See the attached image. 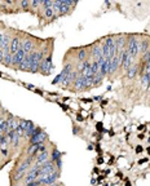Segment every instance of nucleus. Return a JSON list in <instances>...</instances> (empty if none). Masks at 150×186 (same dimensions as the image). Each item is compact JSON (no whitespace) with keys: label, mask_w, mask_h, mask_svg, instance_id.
Masks as SVG:
<instances>
[{"label":"nucleus","mask_w":150,"mask_h":186,"mask_svg":"<svg viewBox=\"0 0 150 186\" xmlns=\"http://www.w3.org/2000/svg\"><path fill=\"white\" fill-rule=\"evenodd\" d=\"M127 52L130 53L131 57L137 58V56L140 54V40L136 35H130L127 40Z\"/></svg>","instance_id":"1"},{"label":"nucleus","mask_w":150,"mask_h":186,"mask_svg":"<svg viewBox=\"0 0 150 186\" xmlns=\"http://www.w3.org/2000/svg\"><path fill=\"white\" fill-rule=\"evenodd\" d=\"M20 5H21V7H22V8H25V9H27V8H28V7H30V3H28V1H26V0H23V1H21V3H20Z\"/></svg>","instance_id":"27"},{"label":"nucleus","mask_w":150,"mask_h":186,"mask_svg":"<svg viewBox=\"0 0 150 186\" xmlns=\"http://www.w3.org/2000/svg\"><path fill=\"white\" fill-rule=\"evenodd\" d=\"M74 88L76 89V91H83V89H85V84H84V76L83 75H78V78L74 80Z\"/></svg>","instance_id":"11"},{"label":"nucleus","mask_w":150,"mask_h":186,"mask_svg":"<svg viewBox=\"0 0 150 186\" xmlns=\"http://www.w3.org/2000/svg\"><path fill=\"white\" fill-rule=\"evenodd\" d=\"M137 73H138V66L135 63V65H132L130 69L127 70V78L128 79H133V78L137 75Z\"/></svg>","instance_id":"14"},{"label":"nucleus","mask_w":150,"mask_h":186,"mask_svg":"<svg viewBox=\"0 0 150 186\" xmlns=\"http://www.w3.org/2000/svg\"><path fill=\"white\" fill-rule=\"evenodd\" d=\"M88 54H89V52H88L87 48H80L79 51H78V61H80V62H84V61L87 60Z\"/></svg>","instance_id":"15"},{"label":"nucleus","mask_w":150,"mask_h":186,"mask_svg":"<svg viewBox=\"0 0 150 186\" xmlns=\"http://www.w3.org/2000/svg\"><path fill=\"white\" fill-rule=\"evenodd\" d=\"M0 153H1V156H4V158L8 156V149L7 147H0Z\"/></svg>","instance_id":"26"},{"label":"nucleus","mask_w":150,"mask_h":186,"mask_svg":"<svg viewBox=\"0 0 150 186\" xmlns=\"http://www.w3.org/2000/svg\"><path fill=\"white\" fill-rule=\"evenodd\" d=\"M42 7L44 9L52 8V7H53V1H51V0H44V1H42Z\"/></svg>","instance_id":"23"},{"label":"nucleus","mask_w":150,"mask_h":186,"mask_svg":"<svg viewBox=\"0 0 150 186\" xmlns=\"http://www.w3.org/2000/svg\"><path fill=\"white\" fill-rule=\"evenodd\" d=\"M21 40H22V39H21L20 36H17V35L12 38L10 45H9V51H10V53H12V56L16 54V53L21 49Z\"/></svg>","instance_id":"5"},{"label":"nucleus","mask_w":150,"mask_h":186,"mask_svg":"<svg viewBox=\"0 0 150 186\" xmlns=\"http://www.w3.org/2000/svg\"><path fill=\"white\" fill-rule=\"evenodd\" d=\"M30 7L31 8H39V7H42V1H31Z\"/></svg>","instance_id":"25"},{"label":"nucleus","mask_w":150,"mask_h":186,"mask_svg":"<svg viewBox=\"0 0 150 186\" xmlns=\"http://www.w3.org/2000/svg\"><path fill=\"white\" fill-rule=\"evenodd\" d=\"M89 54L93 57V60H96V61L102 60L103 56H102V51H101V43H96V44L92 45Z\"/></svg>","instance_id":"3"},{"label":"nucleus","mask_w":150,"mask_h":186,"mask_svg":"<svg viewBox=\"0 0 150 186\" xmlns=\"http://www.w3.org/2000/svg\"><path fill=\"white\" fill-rule=\"evenodd\" d=\"M149 48H150V41L148 38H144L142 40H140V54L141 56H144L149 51Z\"/></svg>","instance_id":"12"},{"label":"nucleus","mask_w":150,"mask_h":186,"mask_svg":"<svg viewBox=\"0 0 150 186\" xmlns=\"http://www.w3.org/2000/svg\"><path fill=\"white\" fill-rule=\"evenodd\" d=\"M7 120H8V127H9V131H16V128L18 127V123H20V121H17L13 116H9Z\"/></svg>","instance_id":"18"},{"label":"nucleus","mask_w":150,"mask_h":186,"mask_svg":"<svg viewBox=\"0 0 150 186\" xmlns=\"http://www.w3.org/2000/svg\"><path fill=\"white\" fill-rule=\"evenodd\" d=\"M91 71H92V75H93V76H95L96 74H98V73H100V62H98V61H96V60L92 61Z\"/></svg>","instance_id":"19"},{"label":"nucleus","mask_w":150,"mask_h":186,"mask_svg":"<svg viewBox=\"0 0 150 186\" xmlns=\"http://www.w3.org/2000/svg\"><path fill=\"white\" fill-rule=\"evenodd\" d=\"M71 10V8H69V7H66V5H61V8H60V12H58V16H65L66 13H69Z\"/></svg>","instance_id":"21"},{"label":"nucleus","mask_w":150,"mask_h":186,"mask_svg":"<svg viewBox=\"0 0 150 186\" xmlns=\"http://www.w3.org/2000/svg\"><path fill=\"white\" fill-rule=\"evenodd\" d=\"M21 49H23L26 54H28V53H31L33 51H35L34 40L31 38H27V39H25V40L22 39V40H21Z\"/></svg>","instance_id":"4"},{"label":"nucleus","mask_w":150,"mask_h":186,"mask_svg":"<svg viewBox=\"0 0 150 186\" xmlns=\"http://www.w3.org/2000/svg\"><path fill=\"white\" fill-rule=\"evenodd\" d=\"M25 57H26V53H25V51H23V49H20V51L17 52L16 54H13L12 66H14V67H17V69H18V66L22 63V61H23Z\"/></svg>","instance_id":"6"},{"label":"nucleus","mask_w":150,"mask_h":186,"mask_svg":"<svg viewBox=\"0 0 150 186\" xmlns=\"http://www.w3.org/2000/svg\"><path fill=\"white\" fill-rule=\"evenodd\" d=\"M55 166H56V169L58 171V172H61V169H62V158L58 159V160H56Z\"/></svg>","instance_id":"24"},{"label":"nucleus","mask_w":150,"mask_h":186,"mask_svg":"<svg viewBox=\"0 0 150 186\" xmlns=\"http://www.w3.org/2000/svg\"><path fill=\"white\" fill-rule=\"evenodd\" d=\"M115 40V45L118 48V51H123V49L127 48V40L128 38L126 36V35H118V36L114 39Z\"/></svg>","instance_id":"8"},{"label":"nucleus","mask_w":150,"mask_h":186,"mask_svg":"<svg viewBox=\"0 0 150 186\" xmlns=\"http://www.w3.org/2000/svg\"><path fill=\"white\" fill-rule=\"evenodd\" d=\"M47 133H45L44 131H40L38 134L33 136V137L30 138V144H43V142H45V140H47Z\"/></svg>","instance_id":"9"},{"label":"nucleus","mask_w":150,"mask_h":186,"mask_svg":"<svg viewBox=\"0 0 150 186\" xmlns=\"http://www.w3.org/2000/svg\"><path fill=\"white\" fill-rule=\"evenodd\" d=\"M31 62H33V52L26 54V57L23 58L22 63L18 66V70L20 71H28L30 70V66H31Z\"/></svg>","instance_id":"7"},{"label":"nucleus","mask_w":150,"mask_h":186,"mask_svg":"<svg viewBox=\"0 0 150 186\" xmlns=\"http://www.w3.org/2000/svg\"><path fill=\"white\" fill-rule=\"evenodd\" d=\"M53 69V63H52V52L48 53V56H45L43 58L42 63H40V69H39V73H42L43 75L48 76L51 74V70Z\"/></svg>","instance_id":"2"},{"label":"nucleus","mask_w":150,"mask_h":186,"mask_svg":"<svg viewBox=\"0 0 150 186\" xmlns=\"http://www.w3.org/2000/svg\"><path fill=\"white\" fill-rule=\"evenodd\" d=\"M12 53H10L9 49H4V60H3V63L7 66V67H12Z\"/></svg>","instance_id":"13"},{"label":"nucleus","mask_w":150,"mask_h":186,"mask_svg":"<svg viewBox=\"0 0 150 186\" xmlns=\"http://www.w3.org/2000/svg\"><path fill=\"white\" fill-rule=\"evenodd\" d=\"M61 5H62V0H57V1H53V7H52L53 12H55V13H58V12H60V8H61Z\"/></svg>","instance_id":"20"},{"label":"nucleus","mask_w":150,"mask_h":186,"mask_svg":"<svg viewBox=\"0 0 150 186\" xmlns=\"http://www.w3.org/2000/svg\"><path fill=\"white\" fill-rule=\"evenodd\" d=\"M3 60H4V51L0 48V63H3Z\"/></svg>","instance_id":"28"},{"label":"nucleus","mask_w":150,"mask_h":186,"mask_svg":"<svg viewBox=\"0 0 150 186\" xmlns=\"http://www.w3.org/2000/svg\"><path fill=\"white\" fill-rule=\"evenodd\" d=\"M3 40H4V34L0 33V46H1V44H3Z\"/></svg>","instance_id":"29"},{"label":"nucleus","mask_w":150,"mask_h":186,"mask_svg":"<svg viewBox=\"0 0 150 186\" xmlns=\"http://www.w3.org/2000/svg\"><path fill=\"white\" fill-rule=\"evenodd\" d=\"M49 159H51V154H49L48 151H44V153H39V154H36L35 162H36V164H43V163L48 162Z\"/></svg>","instance_id":"10"},{"label":"nucleus","mask_w":150,"mask_h":186,"mask_svg":"<svg viewBox=\"0 0 150 186\" xmlns=\"http://www.w3.org/2000/svg\"><path fill=\"white\" fill-rule=\"evenodd\" d=\"M0 131L3 132V133H8L9 132V127H8V120L5 119V118L0 116Z\"/></svg>","instance_id":"16"},{"label":"nucleus","mask_w":150,"mask_h":186,"mask_svg":"<svg viewBox=\"0 0 150 186\" xmlns=\"http://www.w3.org/2000/svg\"><path fill=\"white\" fill-rule=\"evenodd\" d=\"M53 16H55V12H53L52 8L44 9V17L45 18H53Z\"/></svg>","instance_id":"22"},{"label":"nucleus","mask_w":150,"mask_h":186,"mask_svg":"<svg viewBox=\"0 0 150 186\" xmlns=\"http://www.w3.org/2000/svg\"><path fill=\"white\" fill-rule=\"evenodd\" d=\"M62 155H63V154H62L61 151H58V149H57V147H53V149H52V151H51V160L56 162V160L61 159V158H62Z\"/></svg>","instance_id":"17"},{"label":"nucleus","mask_w":150,"mask_h":186,"mask_svg":"<svg viewBox=\"0 0 150 186\" xmlns=\"http://www.w3.org/2000/svg\"><path fill=\"white\" fill-rule=\"evenodd\" d=\"M0 155H1V153H0Z\"/></svg>","instance_id":"30"}]
</instances>
